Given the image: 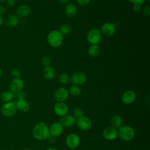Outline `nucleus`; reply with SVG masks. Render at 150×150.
<instances>
[{
    "label": "nucleus",
    "instance_id": "obj_1",
    "mask_svg": "<svg viewBox=\"0 0 150 150\" xmlns=\"http://www.w3.org/2000/svg\"><path fill=\"white\" fill-rule=\"evenodd\" d=\"M33 137L39 141H45L50 137L49 129L47 124L44 122H39L36 124L33 129Z\"/></svg>",
    "mask_w": 150,
    "mask_h": 150
},
{
    "label": "nucleus",
    "instance_id": "obj_2",
    "mask_svg": "<svg viewBox=\"0 0 150 150\" xmlns=\"http://www.w3.org/2000/svg\"><path fill=\"white\" fill-rule=\"evenodd\" d=\"M47 40L49 44L53 47H58L62 44L63 40V35L59 30H54L51 31L47 36Z\"/></svg>",
    "mask_w": 150,
    "mask_h": 150
},
{
    "label": "nucleus",
    "instance_id": "obj_3",
    "mask_svg": "<svg viewBox=\"0 0 150 150\" xmlns=\"http://www.w3.org/2000/svg\"><path fill=\"white\" fill-rule=\"evenodd\" d=\"M118 135L124 141H130L134 138L135 131L129 125L121 126L118 128Z\"/></svg>",
    "mask_w": 150,
    "mask_h": 150
},
{
    "label": "nucleus",
    "instance_id": "obj_4",
    "mask_svg": "<svg viewBox=\"0 0 150 150\" xmlns=\"http://www.w3.org/2000/svg\"><path fill=\"white\" fill-rule=\"evenodd\" d=\"M102 33L97 28L90 29L87 35V40L91 45H98L102 39Z\"/></svg>",
    "mask_w": 150,
    "mask_h": 150
},
{
    "label": "nucleus",
    "instance_id": "obj_5",
    "mask_svg": "<svg viewBox=\"0 0 150 150\" xmlns=\"http://www.w3.org/2000/svg\"><path fill=\"white\" fill-rule=\"evenodd\" d=\"M17 109L15 103L9 101L4 103L1 108V112L2 114L7 117H11L13 116L16 112Z\"/></svg>",
    "mask_w": 150,
    "mask_h": 150
},
{
    "label": "nucleus",
    "instance_id": "obj_6",
    "mask_svg": "<svg viewBox=\"0 0 150 150\" xmlns=\"http://www.w3.org/2000/svg\"><path fill=\"white\" fill-rule=\"evenodd\" d=\"M76 123L77 127L83 131H88L92 126L91 120L85 115H82L77 118V120H76Z\"/></svg>",
    "mask_w": 150,
    "mask_h": 150
},
{
    "label": "nucleus",
    "instance_id": "obj_7",
    "mask_svg": "<svg viewBox=\"0 0 150 150\" xmlns=\"http://www.w3.org/2000/svg\"><path fill=\"white\" fill-rule=\"evenodd\" d=\"M66 144L70 149H76L80 145V138L77 134H70L66 137Z\"/></svg>",
    "mask_w": 150,
    "mask_h": 150
},
{
    "label": "nucleus",
    "instance_id": "obj_8",
    "mask_svg": "<svg viewBox=\"0 0 150 150\" xmlns=\"http://www.w3.org/2000/svg\"><path fill=\"white\" fill-rule=\"evenodd\" d=\"M53 111L55 114L62 117L67 114L69 112V107L64 102H57L54 105Z\"/></svg>",
    "mask_w": 150,
    "mask_h": 150
},
{
    "label": "nucleus",
    "instance_id": "obj_9",
    "mask_svg": "<svg viewBox=\"0 0 150 150\" xmlns=\"http://www.w3.org/2000/svg\"><path fill=\"white\" fill-rule=\"evenodd\" d=\"M137 95L134 91L128 90L124 91L121 96V101L124 104L129 105L132 104L136 100Z\"/></svg>",
    "mask_w": 150,
    "mask_h": 150
},
{
    "label": "nucleus",
    "instance_id": "obj_10",
    "mask_svg": "<svg viewBox=\"0 0 150 150\" xmlns=\"http://www.w3.org/2000/svg\"><path fill=\"white\" fill-rule=\"evenodd\" d=\"M69 96L68 90L64 87L59 88L54 94V97L57 102H64L69 98Z\"/></svg>",
    "mask_w": 150,
    "mask_h": 150
},
{
    "label": "nucleus",
    "instance_id": "obj_11",
    "mask_svg": "<svg viewBox=\"0 0 150 150\" xmlns=\"http://www.w3.org/2000/svg\"><path fill=\"white\" fill-rule=\"evenodd\" d=\"M70 80L73 85H82L86 83L87 80V77L83 73L77 71L71 75Z\"/></svg>",
    "mask_w": 150,
    "mask_h": 150
},
{
    "label": "nucleus",
    "instance_id": "obj_12",
    "mask_svg": "<svg viewBox=\"0 0 150 150\" xmlns=\"http://www.w3.org/2000/svg\"><path fill=\"white\" fill-rule=\"evenodd\" d=\"M23 87H24V82L19 77L14 78L11 81L9 85L11 91H12L14 94H16L18 92L22 90Z\"/></svg>",
    "mask_w": 150,
    "mask_h": 150
},
{
    "label": "nucleus",
    "instance_id": "obj_13",
    "mask_svg": "<svg viewBox=\"0 0 150 150\" xmlns=\"http://www.w3.org/2000/svg\"><path fill=\"white\" fill-rule=\"evenodd\" d=\"M103 137L108 141H112L118 136V130L113 127H108L105 128L103 132Z\"/></svg>",
    "mask_w": 150,
    "mask_h": 150
},
{
    "label": "nucleus",
    "instance_id": "obj_14",
    "mask_svg": "<svg viewBox=\"0 0 150 150\" xmlns=\"http://www.w3.org/2000/svg\"><path fill=\"white\" fill-rule=\"evenodd\" d=\"M63 127L60 122H53L49 128L50 135L53 137H57L60 136L63 131Z\"/></svg>",
    "mask_w": 150,
    "mask_h": 150
},
{
    "label": "nucleus",
    "instance_id": "obj_15",
    "mask_svg": "<svg viewBox=\"0 0 150 150\" xmlns=\"http://www.w3.org/2000/svg\"><path fill=\"white\" fill-rule=\"evenodd\" d=\"M115 25L110 22H107L104 23L101 28V33L104 35L110 37L112 36L115 32Z\"/></svg>",
    "mask_w": 150,
    "mask_h": 150
},
{
    "label": "nucleus",
    "instance_id": "obj_16",
    "mask_svg": "<svg viewBox=\"0 0 150 150\" xmlns=\"http://www.w3.org/2000/svg\"><path fill=\"white\" fill-rule=\"evenodd\" d=\"M60 123L62 125L63 127H71L74 125L76 123V119L73 116V115L66 114L63 117H62Z\"/></svg>",
    "mask_w": 150,
    "mask_h": 150
},
{
    "label": "nucleus",
    "instance_id": "obj_17",
    "mask_svg": "<svg viewBox=\"0 0 150 150\" xmlns=\"http://www.w3.org/2000/svg\"><path fill=\"white\" fill-rule=\"evenodd\" d=\"M30 13V8L28 5H21L16 9V15L18 17L24 18L27 17Z\"/></svg>",
    "mask_w": 150,
    "mask_h": 150
},
{
    "label": "nucleus",
    "instance_id": "obj_18",
    "mask_svg": "<svg viewBox=\"0 0 150 150\" xmlns=\"http://www.w3.org/2000/svg\"><path fill=\"white\" fill-rule=\"evenodd\" d=\"M64 12L67 17L69 18H73L77 15V8L75 4L69 2L66 5Z\"/></svg>",
    "mask_w": 150,
    "mask_h": 150
},
{
    "label": "nucleus",
    "instance_id": "obj_19",
    "mask_svg": "<svg viewBox=\"0 0 150 150\" xmlns=\"http://www.w3.org/2000/svg\"><path fill=\"white\" fill-rule=\"evenodd\" d=\"M15 105L16 109L22 112H26L30 108V105L25 99H18Z\"/></svg>",
    "mask_w": 150,
    "mask_h": 150
},
{
    "label": "nucleus",
    "instance_id": "obj_20",
    "mask_svg": "<svg viewBox=\"0 0 150 150\" xmlns=\"http://www.w3.org/2000/svg\"><path fill=\"white\" fill-rule=\"evenodd\" d=\"M56 74L54 69L50 66H45L43 70V75L45 79L47 80H52L53 79Z\"/></svg>",
    "mask_w": 150,
    "mask_h": 150
},
{
    "label": "nucleus",
    "instance_id": "obj_21",
    "mask_svg": "<svg viewBox=\"0 0 150 150\" xmlns=\"http://www.w3.org/2000/svg\"><path fill=\"white\" fill-rule=\"evenodd\" d=\"M18 17L15 15H10L5 19V23L9 27H15L18 25Z\"/></svg>",
    "mask_w": 150,
    "mask_h": 150
},
{
    "label": "nucleus",
    "instance_id": "obj_22",
    "mask_svg": "<svg viewBox=\"0 0 150 150\" xmlns=\"http://www.w3.org/2000/svg\"><path fill=\"white\" fill-rule=\"evenodd\" d=\"M110 122L112 127L115 128H118L121 126H122V119L121 116L118 115H115L111 117Z\"/></svg>",
    "mask_w": 150,
    "mask_h": 150
},
{
    "label": "nucleus",
    "instance_id": "obj_23",
    "mask_svg": "<svg viewBox=\"0 0 150 150\" xmlns=\"http://www.w3.org/2000/svg\"><path fill=\"white\" fill-rule=\"evenodd\" d=\"M88 53L91 57H97L100 53V47L98 45H91L88 48Z\"/></svg>",
    "mask_w": 150,
    "mask_h": 150
},
{
    "label": "nucleus",
    "instance_id": "obj_24",
    "mask_svg": "<svg viewBox=\"0 0 150 150\" xmlns=\"http://www.w3.org/2000/svg\"><path fill=\"white\" fill-rule=\"evenodd\" d=\"M14 95L15 94L13 93H12L11 91H4L1 94L0 97L1 99L5 102H9L11 101V100L13 99V98L14 97Z\"/></svg>",
    "mask_w": 150,
    "mask_h": 150
},
{
    "label": "nucleus",
    "instance_id": "obj_25",
    "mask_svg": "<svg viewBox=\"0 0 150 150\" xmlns=\"http://www.w3.org/2000/svg\"><path fill=\"white\" fill-rule=\"evenodd\" d=\"M69 94L73 97H77L80 95L81 93V89L79 86L73 85L68 90Z\"/></svg>",
    "mask_w": 150,
    "mask_h": 150
},
{
    "label": "nucleus",
    "instance_id": "obj_26",
    "mask_svg": "<svg viewBox=\"0 0 150 150\" xmlns=\"http://www.w3.org/2000/svg\"><path fill=\"white\" fill-rule=\"evenodd\" d=\"M59 81L63 84H67L70 81V76L66 73H62L58 77Z\"/></svg>",
    "mask_w": 150,
    "mask_h": 150
},
{
    "label": "nucleus",
    "instance_id": "obj_27",
    "mask_svg": "<svg viewBox=\"0 0 150 150\" xmlns=\"http://www.w3.org/2000/svg\"><path fill=\"white\" fill-rule=\"evenodd\" d=\"M71 26L69 24H63L60 26L59 28V32L63 35H67L71 32Z\"/></svg>",
    "mask_w": 150,
    "mask_h": 150
},
{
    "label": "nucleus",
    "instance_id": "obj_28",
    "mask_svg": "<svg viewBox=\"0 0 150 150\" xmlns=\"http://www.w3.org/2000/svg\"><path fill=\"white\" fill-rule=\"evenodd\" d=\"M83 115V111L81 108L79 107H76L75 108L73 111V116L74 118H79L81 116Z\"/></svg>",
    "mask_w": 150,
    "mask_h": 150
},
{
    "label": "nucleus",
    "instance_id": "obj_29",
    "mask_svg": "<svg viewBox=\"0 0 150 150\" xmlns=\"http://www.w3.org/2000/svg\"><path fill=\"white\" fill-rule=\"evenodd\" d=\"M41 62L43 66H50L51 63V59L49 56H45L42 58Z\"/></svg>",
    "mask_w": 150,
    "mask_h": 150
},
{
    "label": "nucleus",
    "instance_id": "obj_30",
    "mask_svg": "<svg viewBox=\"0 0 150 150\" xmlns=\"http://www.w3.org/2000/svg\"><path fill=\"white\" fill-rule=\"evenodd\" d=\"M11 74L15 78H19L21 76V72H20L19 70L16 68L13 69L11 71Z\"/></svg>",
    "mask_w": 150,
    "mask_h": 150
},
{
    "label": "nucleus",
    "instance_id": "obj_31",
    "mask_svg": "<svg viewBox=\"0 0 150 150\" xmlns=\"http://www.w3.org/2000/svg\"><path fill=\"white\" fill-rule=\"evenodd\" d=\"M16 97L18 98V99H25V97H26V95H25V93L24 91H23L22 90L18 92L17 93H16Z\"/></svg>",
    "mask_w": 150,
    "mask_h": 150
},
{
    "label": "nucleus",
    "instance_id": "obj_32",
    "mask_svg": "<svg viewBox=\"0 0 150 150\" xmlns=\"http://www.w3.org/2000/svg\"><path fill=\"white\" fill-rule=\"evenodd\" d=\"M143 13L146 16H149L150 15V5H146V6H145V8H144L143 10Z\"/></svg>",
    "mask_w": 150,
    "mask_h": 150
},
{
    "label": "nucleus",
    "instance_id": "obj_33",
    "mask_svg": "<svg viewBox=\"0 0 150 150\" xmlns=\"http://www.w3.org/2000/svg\"><path fill=\"white\" fill-rule=\"evenodd\" d=\"M91 0H77V3L80 6H86L87 5Z\"/></svg>",
    "mask_w": 150,
    "mask_h": 150
},
{
    "label": "nucleus",
    "instance_id": "obj_34",
    "mask_svg": "<svg viewBox=\"0 0 150 150\" xmlns=\"http://www.w3.org/2000/svg\"><path fill=\"white\" fill-rule=\"evenodd\" d=\"M128 1L133 4H139L141 5L145 2L146 0H128Z\"/></svg>",
    "mask_w": 150,
    "mask_h": 150
},
{
    "label": "nucleus",
    "instance_id": "obj_35",
    "mask_svg": "<svg viewBox=\"0 0 150 150\" xmlns=\"http://www.w3.org/2000/svg\"><path fill=\"white\" fill-rule=\"evenodd\" d=\"M133 9L135 12H139L141 9V5L139 4H134L133 5Z\"/></svg>",
    "mask_w": 150,
    "mask_h": 150
},
{
    "label": "nucleus",
    "instance_id": "obj_36",
    "mask_svg": "<svg viewBox=\"0 0 150 150\" xmlns=\"http://www.w3.org/2000/svg\"><path fill=\"white\" fill-rule=\"evenodd\" d=\"M16 4V0H7V5L9 7H13Z\"/></svg>",
    "mask_w": 150,
    "mask_h": 150
},
{
    "label": "nucleus",
    "instance_id": "obj_37",
    "mask_svg": "<svg viewBox=\"0 0 150 150\" xmlns=\"http://www.w3.org/2000/svg\"><path fill=\"white\" fill-rule=\"evenodd\" d=\"M5 11H6V9L5 7L3 6H0V15L4 14L5 13Z\"/></svg>",
    "mask_w": 150,
    "mask_h": 150
},
{
    "label": "nucleus",
    "instance_id": "obj_38",
    "mask_svg": "<svg viewBox=\"0 0 150 150\" xmlns=\"http://www.w3.org/2000/svg\"><path fill=\"white\" fill-rule=\"evenodd\" d=\"M61 4H64V5H67V4L69 3V1L70 0H59Z\"/></svg>",
    "mask_w": 150,
    "mask_h": 150
},
{
    "label": "nucleus",
    "instance_id": "obj_39",
    "mask_svg": "<svg viewBox=\"0 0 150 150\" xmlns=\"http://www.w3.org/2000/svg\"><path fill=\"white\" fill-rule=\"evenodd\" d=\"M3 22H4L3 18H2V17L1 16V15H0V26H1L3 24Z\"/></svg>",
    "mask_w": 150,
    "mask_h": 150
},
{
    "label": "nucleus",
    "instance_id": "obj_40",
    "mask_svg": "<svg viewBox=\"0 0 150 150\" xmlns=\"http://www.w3.org/2000/svg\"><path fill=\"white\" fill-rule=\"evenodd\" d=\"M46 150H59V149H57V148H47Z\"/></svg>",
    "mask_w": 150,
    "mask_h": 150
},
{
    "label": "nucleus",
    "instance_id": "obj_41",
    "mask_svg": "<svg viewBox=\"0 0 150 150\" xmlns=\"http://www.w3.org/2000/svg\"><path fill=\"white\" fill-rule=\"evenodd\" d=\"M2 74H3V71H2V69L0 68V78L2 77Z\"/></svg>",
    "mask_w": 150,
    "mask_h": 150
},
{
    "label": "nucleus",
    "instance_id": "obj_42",
    "mask_svg": "<svg viewBox=\"0 0 150 150\" xmlns=\"http://www.w3.org/2000/svg\"><path fill=\"white\" fill-rule=\"evenodd\" d=\"M6 0H0V3H2V2H5Z\"/></svg>",
    "mask_w": 150,
    "mask_h": 150
},
{
    "label": "nucleus",
    "instance_id": "obj_43",
    "mask_svg": "<svg viewBox=\"0 0 150 150\" xmlns=\"http://www.w3.org/2000/svg\"><path fill=\"white\" fill-rule=\"evenodd\" d=\"M70 150H77L76 149H70Z\"/></svg>",
    "mask_w": 150,
    "mask_h": 150
}]
</instances>
